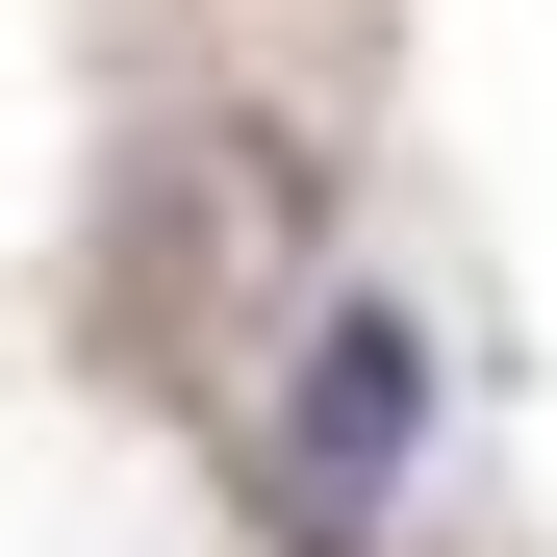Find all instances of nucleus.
Masks as SVG:
<instances>
[{
    "mask_svg": "<svg viewBox=\"0 0 557 557\" xmlns=\"http://www.w3.org/2000/svg\"><path fill=\"white\" fill-rule=\"evenodd\" d=\"M305 228H330V177H305V127H177L152 152V203H127V253L177 278V305H228V330H305L330 278H305Z\"/></svg>",
    "mask_w": 557,
    "mask_h": 557,
    "instance_id": "nucleus-2",
    "label": "nucleus"
},
{
    "mask_svg": "<svg viewBox=\"0 0 557 557\" xmlns=\"http://www.w3.org/2000/svg\"><path fill=\"white\" fill-rule=\"evenodd\" d=\"M406 482H431V305L330 278L305 355H278V557H381Z\"/></svg>",
    "mask_w": 557,
    "mask_h": 557,
    "instance_id": "nucleus-1",
    "label": "nucleus"
}]
</instances>
